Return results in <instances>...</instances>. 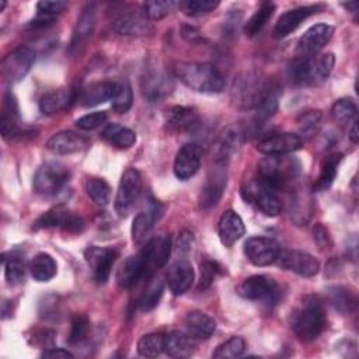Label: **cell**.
<instances>
[{
	"label": "cell",
	"mask_w": 359,
	"mask_h": 359,
	"mask_svg": "<svg viewBox=\"0 0 359 359\" xmlns=\"http://www.w3.org/2000/svg\"><path fill=\"white\" fill-rule=\"evenodd\" d=\"M175 76L191 90L198 93H220L224 86L223 74L209 63L181 62L175 66Z\"/></svg>",
	"instance_id": "cell-1"
},
{
	"label": "cell",
	"mask_w": 359,
	"mask_h": 359,
	"mask_svg": "<svg viewBox=\"0 0 359 359\" xmlns=\"http://www.w3.org/2000/svg\"><path fill=\"white\" fill-rule=\"evenodd\" d=\"M300 175V163L292 157L268 156L258 164L257 178L272 191H285Z\"/></svg>",
	"instance_id": "cell-2"
},
{
	"label": "cell",
	"mask_w": 359,
	"mask_h": 359,
	"mask_svg": "<svg viewBox=\"0 0 359 359\" xmlns=\"http://www.w3.org/2000/svg\"><path fill=\"white\" fill-rule=\"evenodd\" d=\"M325 323L324 304L318 296H306L292 318L293 331L303 341L316 339L325 328Z\"/></svg>",
	"instance_id": "cell-3"
},
{
	"label": "cell",
	"mask_w": 359,
	"mask_h": 359,
	"mask_svg": "<svg viewBox=\"0 0 359 359\" xmlns=\"http://www.w3.org/2000/svg\"><path fill=\"white\" fill-rule=\"evenodd\" d=\"M276 88L259 74L248 72L238 76L231 88L233 104L240 109H254Z\"/></svg>",
	"instance_id": "cell-4"
},
{
	"label": "cell",
	"mask_w": 359,
	"mask_h": 359,
	"mask_svg": "<svg viewBox=\"0 0 359 359\" xmlns=\"http://www.w3.org/2000/svg\"><path fill=\"white\" fill-rule=\"evenodd\" d=\"M70 180L69 168L59 161L42 164L34 177V189L43 196H55Z\"/></svg>",
	"instance_id": "cell-5"
},
{
	"label": "cell",
	"mask_w": 359,
	"mask_h": 359,
	"mask_svg": "<svg viewBox=\"0 0 359 359\" xmlns=\"http://www.w3.org/2000/svg\"><path fill=\"white\" fill-rule=\"evenodd\" d=\"M241 195L245 202L254 205L266 216H276L280 213V201L275 191L261 182L258 178L247 181L241 188Z\"/></svg>",
	"instance_id": "cell-6"
},
{
	"label": "cell",
	"mask_w": 359,
	"mask_h": 359,
	"mask_svg": "<svg viewBox=\"0 0 359 359\" xmlns=\"http://www.w3.org/2000/svg\"><path fill=\"white\" fill-rule=\"evenodd\" d=\"M142 192V175L136 168H128L119 181L115 196V212L118 216H128L139 201Z\"/></svg>",
	"instance_id": "cell-7"
},
{
	"label": "cell",
	"mask_w": 359,
	"mask_h": 359,
	"mask_svg": "<svg viewBox=\"0 0 359 359\" xmlns=\"http://www.w3.org/2000/svg\"><path fill=\"white\" fill-rule=\"evenodd\" d=\"M237 293L247 300L275 302L279 294V286L271 276L254 275L237 286Z\"/></svg>",
	"instance_id": "cell-8"
},
{
	"label": "cell",
	"mask_w": 359,
	"mask_h": 359,
	"mask_svg": "<svg viewBox=\"0 0 359 359\" xmlns=\"http://www.w3.org/2000/svg\"><path fill=\"white\" fill-rule=\"evenodd\" d=\"M35 52L28 46H18L1 62V76L8 83L20 81L31 69Z\"/></svg>",
	"instance_id": "cell-9"
},
{
	"label": "cell",
	"mask_w": 359,
	"mask_h": 359,
	"mask_svg": "<svg viewBox=\"0 0 359 359\" xmlns=\"http://www.w3.org/2000/svg\"><path fill=\"white\" fill-rule=\"evenodd\" d=\"M280 251L279 243L269 237H251L244 244L245 257L257 266H266L276 262Z\"/></svg>",
	"instance_id": "cell-10"
},
{
	"label": "cell",
	"mask_w": 359,
	"mask_h": 359,
	"mask_svg": "<svg viewBox=\"0 0 359 359\" xmlns=\"http://www.w3.org/2000/svg\"><path fill=\"white\" fill-rule=\"evenodd\" d=\"M334 34V27L328 24H316L310 27L299 39L296 57H311L321 50Z\"/></svg>",
	"instance_id": "cell-11"
},
{
	"label": "cell",
	"mask_w": 359,
	"mask_h": 359,
	"mask_svg": "<svg viewBox=\"0 0 359 359\" xmlns=\"http://www.w3.org/2000/svg\"><path fill=\"white\" fill-rule=\"evenodd\" d=\"M227 185V171H226V164L222 163H215V167L210 168L206 181L201 189L199 195V205L203 209L215 206Z\"/></svg>",
	"instance_id": "cell-12"
},
{
	"label": "cell",
	"mask_w": 359,
	"mask_h": 359,
	"mask_svg": "<svg viewBox=\"0 0 359 359\" xmlns=\"http://www.w3.org/2000/svg\"><path fill=\"white\" fill-rule=\"evenodd\" d=\"M276 262L303 278H311L318 273L320 262L311 254L300 251V250H285L280 251Z\"/></svg>",
	"instance_id": "cell-13"
},
{
	"label": "cell",
	"mask_w": 359,
	"mask_h": 359,
	"mask_svg": "<svg viewBox=\"0 0 359 359\" xmlns=\"http://www.w3.org/2000/svg\"><path fill=\"white\" fill-rule=\"evenodd\" d=\"M84 258L90 268L97 283H105L109 278L114 262L118 258V251L108 247L91 245L84 251Z\"/></svg>",
	"instance_id": "cell-14"
},
{
	"label": "cell",
	"mask_w": 359,
	"mask_h": 359,
	"mask_svg": "<svg viewBox=\"0 0 359 359\" xmlns=\"http://www.w3.org/2000/svg\"><path fill=\"white\" fill-rule=\"evenodd\" d=\"M114 29L119 35H144L151 31V24L144 10L130 7L123 10L114 20Z\"/></svg>",
	"instance_id": "cell-15"
},
{
	"label": "cell",
	"mask_w": 359,
	"mask_h": 359,
	"mask_svg": "<svg viewBox=\"0 0 359 359\" xmlns=\"http://www.w3.org/2000/svg\"><path fill=\"white\" fill-rule=\"evenodd\" d=\"M142 251L146 258V273L149 278L154 271L163 268L167 264L171 254V237L168 234L156 236L146 243Z\"/></svg>",
	"instance_id": "cell-16"
},
{
	"label": "cell",
	"mask_w": 359,
	"mask_h": 359,
	"mask_svg": "<svg viewBox=\"0 0 359 359\" xmlns=\"http://www.w3.org/2000/svg\"><path fill=\"white\" fill-rule=\"evenodd\" d=\"M302 147V137L296 133L285 132L275 133L261 139L257 143V150L266 156H282Z\"/></svg>",
	"instance_id": "cell-17"
},
{
	"label": "cell",
	"mask_w": 359,
	"mask_h": 359,
	"mask_svg": "<svg viewBox=\"0 0 359 359\" xmlns=\"http://www.w3.org/2000/svg\"><path fill=\"white\" fill-rule=\"evenodd\" d=\"M201 157L202 150L198 144L189 143L182 146L174 160V175L181 181H187L194 177L201 168Z\"/></svg>",
	"instance_id": "cell-18"
},
{
	"label": "cell",
	"mask_w": 359,
	"mask_h": 359,
	"mask_svg": "<svg viewBox=\"0 0 359 359\" xmlns=\"http://www.w3.org/2000/svg\"><path fill=\"white\" fill-rule=\"evenodd\" d=\"M147 266L143 251L128 257L116 271V282L121 287L129 289L135 286L140 279L147 278Z\"/></svg>",
	"instance_id": "cell-19"
},
{
	"label": "cell",
	"mask_w": 359,
	"mask_h": 359,
	"mask_svg": "<svg viewBox=\"0 0 359 359\" xmlns=\"http://www.w3.org/2000/svg\"><path fill=\"white\" fill-rule=\"evenodd\" d=\"M90 146V139L72 130H62L55 133L46 142V149L53 154H72L83 151Z\"/></svg>",
	"instance_id": "cell-20"
},
{
	"label": "cell",
	"mask_w": 359,
	"mask_h": 359,
	"mask_svg": "<svg viewBox=\"0 0 359 359\" xmlns=\"http://www.w3.org/2000/svg\"><path fill=\"white\" fill-rule=\"evenodd\" d=\"M321 7L320 6H303V7H297L293 10H289L286 13H283L275 27H273V38L276 39H282L285 36H287L289 34H292L304 20H307L309 17H311L313 14H316Z\"/></svg>",
	"instance_id": "cell-21"
},
{
	"label": "cell",
	"mask_w": 359,
	"mask_h": 359,
	"mask_svg": "<svg viewBox=\"0 0 359 359\" xmlns=\"http://www.w3.org/2000/svg\"><path fill=\"white\" fill-rule=\"evenodd\" d=\"M172 80L164 72L149 70L142 77L143 95L150 102H158L172 91Z\"/></svg>",
	"instance_id": "cell-22"
},
{
	"label": "cell",
	"mask_w": 359,
	"mask_h": 359,
	"mask_svg": "<svg viewBox=\"0 0 359 359\" xmlns=\"http://www.w3.org/2000/svg\"><path fill=\"white\" fill-rule=\"evenodd\" d=\"M163 206L157 201L149 202L146 210L139 212L132 223V240L135 244H142L150 234L154 223L161 217Z\"/></svg>",
	"instance_id": "cell-23"
},
{
	"label": "cell",
	"mask_w": 359,
	"mask_h": 359,
	"mask_svg": "<svg viewBox=\"0 0 359 359\" xmlns=\"http://www.w3.org/2000/svg\"><path fill=\"white\" fill-rule=\"evenodd\" d=\"M194 268L192 265L181 258L177 262H174L168 271H167V285L170 287V290L172 292V294L180 296L182 293H185L194 282Z\"/></svg>",
	"instance_id": "cell-24"
},
{
	"label": "cell",
	"mask_w": 359,
	"mask_h": 359,
	"mask_svg": "<svg viewBox=\"0 0 359 359\" xmlns=\"http://www.w3.org/2000/svg\"><path fill=\"white\" fill-rule=\"evenodd\" d=\"M219 238L223 245L231 247L237 240H240L245 233V226L240 215L234 210H226L217 224Z\"/></svg>",
	"instance_id": "cell-25"
},
{
	"label": "cell",
	"mask_w": 359,
	"mask_h": 359,
	"mask_svg": "<svg viewBox=\"0 0 359 359\" xmlns=\"http://www.w3.org/2000/svg\"><path fill=\"white\" fill-rule=\"evenodd\" d=\"M199 123L198 114L188 107H174L167 114V126L174 132H195Z\"/></svg>",
	"instance_id": "cell-26"
},
{
	"label": "cell",
	"mask_w": 359,
	"mask_h": 359,
	"mask_svg": "<svg viewBox=\"0 0 359 359\" xmlns=\"http://www.w3.org/2000/svg\"><path fill=\"white\" fill-rule=\"evenodd\" d=\"M94 25H95V10L94 6H87L80 17L77 18V24L74 27L73 31V36L70 41V52H76L79 50L93 35L94 31Z\"/></svg>",
	"instance_id": "cell-27"
},
{
	"label": "cell",
	"mask_w": 359,
	"mask_h": 359,
	"mask_svg": "<svg viewBox=\"0 0 359 359\" xmlns=\"http://www.w3.org/2000/svg\"><path fill=\"white\" fill-rule=\"evenodd\" d=\"M115 91V83L97 81L84 87L79 95V102L83 107H95L112 98Z\"/></svg>",
	"instance_id": "cell-28"
},
{
	"label": "cell",
	"mask_w": 359,
	"mask_h": 359,
	"mask_svg": "<svg viewBox=\"0 0 359 359\" xmlns=\"http://www.w3.org/2000/svg\"><path fill=\"white\" fill-rule=\"evenodd\" d=\"M185 327L191 337L196 339H208L213 334L216 323L206 313L194 310L185 316Z\"/></svg>",
	"instance_id": "cell-29"
},
{
	"label": "cell",
	"mask_w": 359,
	"mask_h": 359,
	"mask_svg": "<svg viewBox=\"0 0 359 359\" xmlns=\"http://www.w3.org/2000/svg\"><path fill=\"white\" fill-rule=\"evenodd\" d=\"M195 341L194 337L182 331H171L165 334L164 352L170 358H188L194 353Z\"/></svg>",
	"instance_id": "cell-30"
},
{
	"label": "cell",
	"mask_w": 359,
	"mask_h": 359,
	"mask_svg": "<svg viewBox=\"0 0 359 359\" xmlns=\"http://www.w3.org/2000/svg\"><path fill=\"white\" fill-rule=\"evenodd\" d=\"M243 140H244V132L241 130L240 126L233 125L227 128L219 143L216 163L227 164L230 157L241 147Z\"/></svg>",
	"instance_id": "cell-31"
},
{
	"label": "cell",
	"mask_w": 359,
	"mask_h": 359,
	"mask_svg": "<svg viewBox=\"0 0 359 359\" xmlns=\"http://www.w3.org/2000/svg\"><path fill=\"white\" fill-rule=\"evenodd\" d=\"M74 100L73 93L66 88L52 90L45 93L39 100V109L42 114L50 115L55 112H59L69 107V104Z\"/></svg>",
	"instance_id": "cell-32"
},
{
	"label": "cell",
	"mask_w": 359,
	"mask_h": 359,
	"mask_svg": "<svg viewBox=\"0 0 359 359\" xmlns=\"http://www.w3.org/2000/svg\"><path fill=\"white\" fill-rule=\"evenodd\" d=\"M102 139L118 149H129L136 142V133L119 123H109L101 133Z\"/></svg>",
	"instance_id": "cell-33"
},
{
	"label": "cell",
	"mask_w": 359,
	"mask_h": 359,
	"mask_svg": "<svg viewBox=\"0 0 359 359\" xmlns=\"http://www.w3.org/2000/svg\"><path fill=\"white\" fill-rule=\"evenodd\" d=\"M56 271H57L56 261L52 258V255H49L46 252L36 254L29 264L31 276L36 282L50 280L56 275Z\"/></svg>",
	"instance_id": "cell-34"
},
{
	"label": "cell",
	"mask_w": 359,
	"mask_h": 359,
	"mask_svg": "<svg viewBox=\"0 0 359 359\" xmlns=\"http://www.w3.org/2000/svg\"><path fill=\"white\" fill-rule=\"evenodd\" d=\"M4 275L8 285L15 286L24 280L25 276V259L18 251H10L3 255Z\"/></svg>",
	"instance_id": "cell-35"
},
{
	"label": "cell",
	"mask_w": 359,
	"mask_h": 359,
	"mask_svg": "<svg viewBox=\"0 0 359 359\" xmlns=\"http://www.w3.org/2000/svg\"><path fill=\"white\" fill-rule=\"evenodd\" d=\"M70 215H72V212L67 210L63 205H57V206L49 209L48 212L42 213L35 220L34 229L41 230V229H49V227H60L62 230H65Z\"/></svg>",
	"instance_id": "cell-36"
},
{
	"label": "cell",
	"mask_w": 359,
	"mask_h": 359,
	"mask_svg": "<svg viewBox=\"0 0 359 359\" xmlns=\"http://www.w3.org/2000/svg\"><path fill=\"white\" fill-rule=\"evenodd\" d=\"M327 299L331 306L339 313H351L356 307V297L344 286H330L327 287Z\"/></svg>",
	"instance_id": "cell-37"
},
{
	"label": "cell",
	"mask_w": 359,
	"mask_h": 359,
	"mask_svg": "<svg viewBox=\"0 0 359 359\" xmlns=\"http://www.w3.org/2000/svg\"><path fill=\"white\" fill-rule=\"evenodd\" d=\"M289 77L296 84L314 83V69H313V56L311 57H296L289 67Z\"/></svg>",
	"instance_id": "cell-38"
},
{
	"label": "cell",
	"mask_w": 359,
	"mask_h": 359,
	"mask_svg": "<svg viewBox=\"0 0 359 359\" xmlns=\"http://www.w3.org/2000/svg\"><path fill=\"white\" fill-rule=\"evenodd\" d=\"M341 160H342V156L337 154V153L325 157V160L323 163V167H321V171H320V175H318V178L314 184L316 191H325L332 185V182L337 177Z\"/></svg>",
	"instance_id": "cell-39"
},
{
	"label": "cell",
	"mask_w": 359,
	"mask_h": 359,
	"mask_svg": "<svg viewBox=\"0 0 359 359\" xmlns=\"http://www.w3.org/2000/svg\"><path fill=\"white\" fill-rule=\"evenodd\" d=\"M165 346V334L161 332H151L143 335L137 341V352L140 356L144 358H154L164 352Z\"/></svg>",
	"instance_id": "cell-40"
},
{
	"label": "cell",
	"mask_w": 359,
	"mask_h": 359,
	"mask_svg": "<svg viewBox=\"0 0 359 359\" xmlns=\"http://www.w3.org/2000/svg\"><path fill=\"white\" fill-rule=\"evenodd\" d=\"M273 10H275L273 3H271V1H264V3L259 6V8L251 15V18L245 22V27H244L245 35L250 36V38L255 36V35L264 28V25L266 24V21L272 17Z\"/></svg>",
	"instance_id": "cell-41"
},
{
	"label": "cell",
	"mask_w": 359,
	"mask_h": 359,
	"mask_svg": "<svg viewBox=\"0 0 359 359\" xmlns=\"http://www.w3.org/2000/svg\"><path fill=\"white\" fill-rule=\"evenodd\" d=\"M358 107L351 98H339L331 107V115L339 125H348L356 121Z\"/></svg>",
	"instance_id": "cell-42"
},
{
	"label": "cell",
	"mask_w": 359,
	"mask_h": 359,
	"mask_svg": "<svg viewBox=\"0 0 359 359\" xmlns=\"http://www.w3.org/2000/svg\"><path fill=\"white\" fill-rule=\"evenodd\" d=\"M87 195L100 206H105L111 201V187L102 178H88L86 181Z\"/></svg>",
	"instance_id": "cell-43"
},
{
	"label": "cell",
	"mask_w": 359,
	"mask_h": 359,
	"mask_svg": "<svg viewBox=\"0 0 359 359\" xmlns=\"http://www.w3.org/2000/svg\"><path fill=\"white\" fill-rule=\"evenodd\" d=\"M111 101H112V109L116 114H125L130 109L133 102V93L128 81L115 83V91Z\"/></svg>",
	"instance_id": "cell-44"
},
{
	"label": "cell",
	"mask_w": 359,
	"mask_h": 359,
	"mask_svg": "<svg viewBox=\"0 0 359 359\" xmlns=\"http://www.w3.org/2000/svg\"><path fill=\"white\" fill-rule=\"evenodd\" d=\"M245 342L240 337H231L223 344H220L213 352V358L216 359H234L244 353Z\"/></svg>",
	"instance_id": "cell-45"
},
{
	"label": "cell",
	"mask_w": 359,
	"mask_h": 359,
	"mask_svg": "<svg viewBox=\"0 0 359 359\" xmlns=\"http://www.w3.org/2000/svg\"><path fill=\"white\" fill-rule=\"evenodd\" d=\"M163 292H164V283H163V280H160V279L153 280V282L149 285V287L144 290V293L142 294V297L139 299V303H137L139 309H140L142 311H150V310H153V309L158 304V302H160V299H161V296H163Z\"/></svg>",
	"instance_id": "cell-46"
},
{
	"label": "cell",
	"mask_w": 359,
	"mask_h": 359,
	"mask_svg": "<svg viewBox=\"0 0 359 359\" xmlns=\"http://www.w3.org/2000/svg\"><path fill=\"white\" fill-rule=\"evenodd\" d=\"M278 109V94L276 90L266 95L255 108H254V122L257 125H262L269 118L275 115Z\"/></svg>",
	"instance_id": "cell-47"
},
{
	"label": "cell",
	"mask_w": 359,
	"mask_h": 359,
	"mask_svg": "<svg viewBox=\"0 0 359 359\" xmlns=\"http://www.w3.org/2000/svg\"><path fill=\"white\" fill-rule=\"evenodd\" d=\"M175 6H178V3L172 0H151L144 3L143 10L150 21H158L168 15Z\"/></svg>",
	"instance_id": "cell-48"
},
{
	"label": "cell",
	"mask_w": 359,
	"mask_h": 359,
	"mask_svg": "<svg viewBox=\"0 0 359 359\" xmlns=\"http://www.w3.org/2000/svg\"><path fill=\"white\" fill-rule=\"evenodd\" d=\"M90 330V321L84 314H74L72 318V324H70V331H69V337L67 341L72 345H77L81 344L88 334Z\"/></svg>",
	"instance_id": "cell-49"
},
{
	"label": "cell",
	"mask_w": 359,
	"mask_h": 359,
	"mask_svg": "<svg viewBox=\"0 0 359 359\" xmlns=\"http://www.w3.org/2000/svg\"><path fill=\"white\" fill-rule=\"evenodd\" d=\"M321 122V112L320 111H307L299 116V130L303 136L310 137L317 133Z\"/></svg>",
	"instance_id": "cell-50"
},
{
	"label": "cell",
	"mask_w": 359,
	"mask_h": 359,
	"mask_svg": "<svg viewBox=\"0 0 359 359\" xmlns=\"http://www.w3.org/2000/svg\"><path fill=\"white\" fill-rule=\"evenodd\" d=\"M220 273H223V268L216 261L206 259V261L201 262V276H199L198 289L199 290L208 289L213 283L216 276Z\"/></svg>",
	"instance_id": "cell-51"
},
{
	"label": "cell",
	"mask_w": 359,
	"mask_h": 359,
	"mask_svg": "<svg viewBox=\"0 0 359 359\" xmlns=\"http://www.w3.org/2000/svg\"><path fill=\"white\" fill-rule=\"evenodd\" d=\"M335 63V57L332 53H321V55H314L313 56V69H314V76L316 81L317 80H327L330 76L332 67Z\"/></svg>",
	"instance_id": "cell-52"
},
{
	"label": "cell",
	"mask_w": 359,
	"mask_h": 359,
	"mask_svg": "<svg viewBox=\"0 0 359 359\" xmlns=\"http://www.w3.org/2000/svg\"><path fill=\"white\" fill-rule=\"evenodd\" d=\"M178 6L188 15H201V14H208L213 11L219 6V1L217 0H187V1L178 3Z\"/></svg>",
	"instance_id": "cell-53"
},
{
	"label": "cell",
	"mask_w": 359,
	"mask_h": 359,
	"mask_svg": "<svg viewBox=\"0 0 359 359\" xmlns=\"http://www.w3.org/2000/svg\"><path fill=\"white\" fill-rule=\"evenodd\" d=\"M107 121V114L104 111H95L91 114H87L76 121V126L81 130H94L104 125Z\"/></svg>",
	"instance_id": "cell-54"
},
{
	"label": "cell",
	"mask_w": 359,
	"mask_h": 359,
	"mask_svg": "<svg viewBox=\"0 0 359 359\" xmlns=\"http://www.w3.org/2000/svg\"><path fill=\"white\" fill-rule=\"evenodd\" d=\"M66 7H67V3L60 1V0H56V1H45L43 0L36 4L38 15L45 17V18H52V20H55V17L57 14H60Z\"/></svg>",
	"instance_id": "cell-55"
},
{
	"label": "cell",
	"mask_w": 359,
	"mask_h": 359,
	"mask_svg": "<svg viewBox=\"0 0 359 359\" xmlns=\"http://www.w3.org/2000/svg\"><path fill=\"white\" fill-rule=\"evenodd\" d=\"M192 244H194V236L191 231L188 230H182L181 233H178V238H177V252L178 255H187L191 250H192Z\"/></svg>",
	"instance_id": "cell-56"
},
{
	"label": "cell",
	"mask_w": 359,
	"mask_h": 359,
	"mask_svg": "<svg viewBox=\"0 0 359 359\" xmlns=\"http://www.w3.org/2000/svg\"><path fill=\"white\" fill-rule=\"evenodd\" d=\"M313 238L314 241L317 243V245L320 248H328L331 247V237H330V233L328 230L321 224V223H317L314 227H313Z\"/></svg>",
	"instance_id": "cell-57"
},
{
	"label": "cell",
	"mask_w": 359,
	"mask_h": 359,
	"mask_svg": "<svg viewBox=\"0 0 359 359\" xmlns=\"http://www.w3.org/2000/svg\"><path fill=\"white\" fill-rule=\"evenodd\" d=\"M181 34L188 42H192V43H199L203 41V36L201 35V32L195 27H191V25H182Z\"/></svg>",
	"instance_id": "cell-58"
},
{
	"label": "cell",
	"mask_w": 359,
	"mask_h": 359,
	"mask_svg": "<svg viewBox=\"0 0 359 359\" xmlns=\"http://www.w3.org/2000/svg\"><path fill=\"white\" fill-rule=\"evenodd\" d=\"M42 358H50V359H72L73 353L63 348H49L42 352Z\"/></svg>",
	"instance_id": "cell-59"
},
{
	"label": "cell",
	"mask_w": 359,
	"mask_h": 359,
	"mask_svg": "<svg viewBox=\"0 0 359 359\" xmlns=\"http://www.w3.org/2000/svg\"><path fill=\"white\" fill-rule=\"evenodd\" d=\"M351 125H352V126H351V129H349V139H351L353 143H358V140H359L358 122H356V121H353Z\"/></svg>",
	"instance_id": "cell-60"
},
{
	"label": "cell",
	"mask_w": 359,
	"mask_h": 359,
	"mask_svg": "<svg viewBox=\"0 0 359 359\" xmlns=\"http://www.w3.org/2000/svg\"><path fill=\"white\" fill-rule=\"evenodd\" d=\"M4 7H6V1H1V4H0V11H3Z\"/></svg>",
	"instance_id": "cell-61"
}]
</instances>
